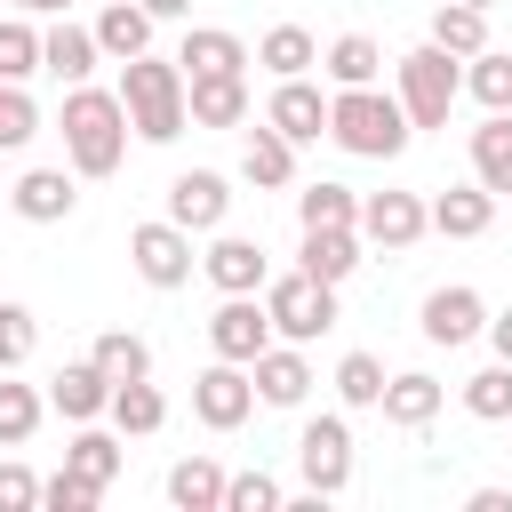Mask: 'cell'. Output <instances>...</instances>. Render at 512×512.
<instances>
[{"mask_svg":"<svg viewBox=\"0 0 512 512\" xmlns=\"http://www.w3.org/2000/svg\"><path fill=\"white\" fill-rule=\"evenodd\" d=\"M40 72V32L24 16H0V80H32Z\"/></svg>","mask_w":512,"mask_h":512,"instance_id":"ab89813d","label":"cell"},{"mask_svg":"<svg viewBox=\"0 0 512 512\" xmlns=\"http://www.w3.org/2000/svg\"><path fill=\"white\" fill-rule=\"evenodd\" d=\"M264 128H280L288 144H312V136H328V96H320V88L296 72V80H280V88H272Z\"/></svg>","mask_w":512,"mask_h":512,"instance_id":"9a60e30c","label":"cell"},{"mask_svg":"<svg viewBox=\"0 0 512 512\" xmlns=\"http://www.w3.org/2000/svg\"><path fill=\"white\" fill-rule=\"evenodd\" d=\"M264 312H272L280 344H312V336L336 328V288L312 280V272H280V280H264Z\"/></svg>","mask_w":512,"mask_h":512,"instance_id":"5b68a950","label":"cell"},{"mask_svg":"<svg viewBox=\"0 0 512 512\" xmlns=\"http://www.w3.org/2000/svg\"><path fill=\"white\" fill-rule=\"evenodd\" d=\"M192 416H200L208 432H240V424L256 416V376H248L240 360L200 368V376H192Z\"/></svg>","mask_w":512,"mask_h":512,"instance_id":"52a82bcc","label":"cell"},{"mask_svg":"<svg viewBox=\"0 0 512 512\" xmlns=\"http://www.w3.org/2000/svg\"><path fill=\"white\" fill-rule=\"evenodd\" d=\"M424 216H432V232H448V240H480V232L496 224V192H488V184H448Z\"/></svg>","mask_w":512,"mask_h":512,"instance_id":"d6986e66","label":"cell"},{"mask_svg":"<svg viewBox=\"0 0 512 512\" xmlns=\"http://www.w3.org/2000/svg\"><path fill=\"white\" fill-rule=\"evenodd\" d=\"M184 120L192 128H240L248 120V72H200V80H184Z\"/></svg>","mask_w":512,"mask_h":512,"instance_id":"4fadbf2b","label":"cell"},{"mask_svg":"<svg viewBox=\"0 0 512 512\" xmlns=\"http://www.w3.org/2000/svg\"><path fill=\"white\" fill-rule=\"evenodd\" d=\"M424 232H432V216H424L416 192H360V240H376V248H416Z\"/></svg>","mask_w":512,"mask_h":512,"instance_id":"30bf717a","label":"cell"},{"mask_svg":"<svg viewBox=\"0 0 512 512\" xmlns=\"http://www.w3.org/2000/svg\"><path fill=\"white\" fill-rule=\"evenodd\" d=\"M64 160H72V176H112L120 160H128V104H120V88H72L64 96Z\"/></svg>","mask_w":512,"mask_h":512,"instance_id":"6da1fadb","label":"cell"},{"mask_svg":"<svg viewBox=\"0 0 512 512\" xmlns=\"http://www.w3.org/2000/svg\"><path fill=\"white\" fill-rule=\"evenodd\" d=\"M296 224H304V232H328V224H352V232H360V192L320 176V184L296 192Z\"/></svg>","mask_w":512,"mask_h":512,"instance_id":"f1b7e54d","label":"cell"},{"mask_svg":"<svg viewBox=\"0 0 512 512\" xmlns=\"http://www.w3.org/2000/svg\"><path fill=\"white\" fill-rule=\"evenodd\" d=\"M464 96H480L488 112H512V56H504V48L464 56Z\"/></svg>","mask_w":512,"mask_h":512,"instance_id":"d590c367","label":"cell"},{"mask_svg":"<svg viewBox=\"0 0 512 512\" xmlns=\"http://www.w3.org/2000/svg\"><path fill=\"white\" fill-rule=\"evenodd\" d=\"M40 136V104L24 96V80H0V152H24Z\"/></svg>","mask_w":512,"mask_h":512,"instance_id":"f35d334b","label":"cell"},{"mask_svg":"<svg viewBox=\"0 0 512 512\" xmlns=\"http://www.w3.org/2000/svg\"><path fill=\"white\" fill-rule=\"evenodd\" d=\"M16 16H72V0H8Z\"/></svg>","mask_w":512,"mask_h":512,"instance_id":"7dc6e473","label":"cell"},{"mask_svg":"<svg viewBox=\"0 0 512 512\" xmlns=\"http://www.w3.org/2000/svg\"><path fill=\"white\" fill-rule=\"evenodd\" d=\"M464 408H472L480 424H504V416H512V360H488L480 376H464Z\"/></svg>","mask_w":512,"mask_h":512,"instance_id":"8d00e7d4","label":"cell"},{"mask_svg":"<svg viewBox=\"0 0 512 512\" xmlns=\"http://www.w3.org/2000/svg\"><path fill=\"white\" fill-rule=\"evenodd\" d=\"M168 504H176V512H224V464H216V456L168 464Z\"/></svg>","mask_w":512,"mask_h":512,"instance_id":"484cf974","label":"cell"},{"mask_svg":"<svg viewBox=\"0 0 512 512\" xmlns=\"http://www.w3.org/2000/svg\"><path fill=\"white\" fill-rule=\"evenodd\" d=\"M464 8H496V0H464Z\"/></svg>","mask_w":512,"mask_h":512,"instance_id":"681fc988","label":"cell"},{"mask_svg":"<svg viewBox=\"0 0 512 512\" xmlns=\"http://www.w3.org/2000/svg\"><path fill=\"white\" fill-rule=\"evenodd\" d=\"M256 64H264L272 80H296V72H312V64H320V40H312L304 24H272V32L256 40Z\"/></svg>","mask_w":512,"mask_h":512,"instance_id":"83f0119b","label":"cell"},{"mask_svg":"<svg viewBox=\"0 0 512 512\" xmlns=\"http://www.w3.org/2000/svg\"><path fill=\"white\" fill-rule=\"evenodd\" d=\"M88 32H96V56H112V64H128V56L152 48V16H144V0H112Z\"/></svg>","mask_w":512,"mask_h":512,"instance_id":"7402d4cb","label":"cell"},{"mask_svg":"<svg viewBox=\"0 0 512 512\" xmlns=\"http://www.w3.org/2000/svg\"><path fill=\"white\" fill-rule=\"evenodd\" d=\"M280 480L272 472H224V512H280Z\"/></svg>","mask_w":512,"mask_h":512,"instance_id":"60d3db41","label":"cell"},{"mask_svg":"<svg viewBox=\"0 0 512 512\" xmlns=\"http://www.w3.org/2000/svg\"><path fill=\"white\" fill-rule=\"evenodd\" d=\"M432 48H448V56H480V48H488V8L448 0V8L432 16Z\"/></svg>","mask_w":512,"mask_h":512,"instance_id":"e575fe53","label":"cell"},{"mask_svg":"<svg viewBox=\"0 0 512 512\" xmlns=\"http://www.w3.org/2000/svg\"><path fill=\"white\" fill-rule=\"evenodd\" d=\"M40 504V480L24 464H0V512H32Z\"/></svg>","mask_w":512,"mask_h":512,"instance_id":"ee69618b","label":"cell"},{"mask_svg":"<svg viewBox=\"0 0 512 512\" xmlns=\"http://www.w3.org/2000/svg\"><path fill=\"white\" fill-rule=\"evenodd\" d=\"M240 176H248L256 192L296 184V144H288L280 128H248V144H240Z\"/></svg>","mask_w":512,"mask_h":512,"instance_id":"cb8c5ba5","label":"cell"},{"mask_svg":"<svg viewBox=\"0 0 512 512\" xmlns=\"http://www.w3.org/2000/svg\"><path fill=\"white\" fill-rule=\"evenodd\" d=\"M96 496H104V488H88L80 472H56V480H40V504H48V512H96Z\"/></svg>","mask_w":512,"mask_h":512,"instance_id":"7bdbcfd3","label":"cell"},{"mask_svg":"<svg viewBox=\"0 0 512 512\" xmlns=\"http://www.w3.org/2000/svg\"><path fill=\"white\" fill-rule=\"evenodd\" d=\"M200 272H208L224 296H256V288L272 280V256H264L248 232H216V248L200 256Z\"/></svg>","mask_w":512,"mask_h":512,"instance_id":"5bb4252c","label":"cell"},{"mask_svg":"<svg viewBox=\"0 0 512 512\" xmlns=\"http://www.w3.org/2000/svg\"><path fill=\"white\" fill-rule=\"evenodd\" d=\"M88 360H96L112 384H128V376H152V344H144L136 328H104V336L88 344Z\"/></svg>","mask_w":512,"mask_h":512,"instance_id":"836d02e7","label":"cell"},{"mask_svg":"<svg viewBox=\"0 0 512 512\" xmlns=\"http://www.w3.org/2000/svg\"><path fill=\"white\" fill-rule=\"evenodd\" d=\"M224 216H232V184H224L216 168H184V176L168 184V224H184V232H224Z\"/></svg>","mask_w":512,"mask_h":512,"instance_id":"9c48e42d","label":"cell"},{"mask_svg":"<svg viewBox=\"0 0 512 512\" xmlns=\"http://www.w3.org/2000/svg\"><path fill=\"white\" fill-rule=\"evenodd\" d=\"M64 472H80L88 488H112V480H120V440L96 432V424H80V432L64 440Z\"/></svg>","mask_w":512,"mask_h":512,"instance_id":"4dcf8cb0","label":"cell"},{"mask_svg":"<svg viewBox=\"0 0 512 512\" xmlns=\"http://www.w3.org/2000/svg\"><path fill=\"white\" fill-rule=\"evenodd\" d=\"M472 512H512V488H472Z\"/></svg>","mask_w":512,"mask_h":512,"instance_id":"bcb514c9","label":"cell"},{"mask_svg":"<svg viewBox=\"0 0 512 512\" xmlns=\"http://www.w3.org/2000/svg\"><path fill=\"white\" fill-rule=\"evenodd\" d=\"M488 328V304H480V288H464V280H448V288H432L424 296V344H472Z\"/></svg>","mask_w":512,"mask_h":512,"instance_id":"7c38bea8","label":"cell"},{"mask_svg":"<svg viewBox=\"0 0 512 512\" xmlns=\"http://www.w3.org/2000/svg\"><path fill=\"white\" fill-rule=\"evenodd\" d=\"M40 72H56V80H88L96 72V32L88 24H72V16H56L48 32H40Z\"/></svg>","mask_w":512,"mask_h":512,"instance_id":"44dd1931","label":"cell"},{"mask_svg":"<svg viewBox=\"0 0 512 512\" xmlns=\"http://www.w3.org/2000/svg\"><path fill=\"white\" fill-rule=\"evenodd\" d=\"M320 72H328L336 88H368V80L384 72V48H376L368 32H344V40H328V56H320Z\"/></svg>","mask_w":512,"mask_h":512,"instance_id":"1f68e13d","label":"cell"},{"mask_svg":"<svg viewBox=\"0 0 512 512\" xmlns=\"http://www.w3.org/2000/svg\"><path fill=\"white\" fill-rule=\"evenodd\" d=\"M40 416H48V400L32 384H16V368H0V448H24L40 432Z\"/></svg>","mask_w":512,"mask_h":512,"instance_id":"d6a6232c","label":"cell"},{"mask_svg":"<svg viewBox=\"0 0 512 512\" xmlns=\"http://www.w3.org/2000/svg\"><path fill=\"white\" fill-rule=\"evenodd\" d=\"M144 16H152V24H168V16H192V0H144Z\"/></svg>","mask_w":512,"mask_h":512,"instance_id":"c3c4849f","label":"cell"},{"mask_svg":"<svg viewBox=\"0 0 512 512\" xmlns=\"http://www.w3.org/2000/svg\"><path fill=\"white\" fill-rule=\"evenodd\" d=\"M48 408H56V416H72V424H96V416L112 408V376H104L96 360H72V368H56V376H48Z\"/></svg>","mask_w":512,"mask_h":512,"instance_id":"e0dca14e","label":"cell"},{"mask_svg":"<svg viewBox=\"0 0 512 512\" xmlns=\"http://www.w3.org/2000/svg\"><path fill=\"white\" fill-rule=\"evenodd\" d=\"M208 344H216V360H256L264 344H272V312L256 304V296H224L216 312H208Z\"/></svg>","mask_w":512,"mask_h":512,"instance_id":"8fae6325","label":"cell"},{"mask_svg":"<svg viewBox=\"0 0 512 512\" xmlns=\"http://www.w3.org/2000/svg\"><path fill=\"white\" fill-rule=\"evenodd\" d=\"M352 264H360V232H352V224L304 232V256H296V272H312V280H328V288H336V280H344Z\"/></svg>","mask_w":512,"mask_h":512,"instance_id":"4316f807","label":"cell"},{"mask_svg":"<svg viewBox=\"0 0 512 512\" xmlns=\"http://www.w3.org/2000/svg\"><path fill=\"white\" fill-rule=\"evenodd\" d=\"M400 112H408V128H448V112H456V96H464V56H448V48H408L400 64Z\"/></svg>","mask_w":512,"mask_h":512,"instance_id":"277c9868","label":"cell"},{"mask_svg":"<svg viewBox=\"0 0 512 512\" xmlns=\"http://www.w3.org/2000/svg\"><path fill=\"white\" fill-rule=\"evenodd\" d=\"M440 400H448V384L440 376H424V368H408V376H384V416L400 424V432H424L432 416H440Z\"/></svg>","mask_w":512,"mask_h":512,"instance_id":"ffe728a7","label":"cell"},{"mask_svg":"<svg viewBox=\"0 0 512 512\" xmlns=\"http://www.w3.org/2000/svg\"><path fill=\"white\" fill-rule=\"evenodd\" d=\"M296 472L312 496H344L352 488V424L344 416H312L296 432Z\"/></svg>","mask_w":512,"mask_h":512,"instance_id":"8992f818","label":"cell"},{"mask_svg":"<svg viewBox=\"0 0 512 512\" xmlns=\"http://www.w3.org/2000/svg\"><path fill=\"white\" fill-rule=\"evenodd\" d=\"M480 336L496 344V360H512V304H504V312H488V328H480Z\"/></svg>","mask_w":512,"mask_h":512,"instance_id":"f6af8a7d","label":"cell"},{"mask_svg":"<svg viewBox=\"0 0 512 512\" xmlns=\"http://www.w3.org/2000/svg\"><path fill=\"white\" fill-rule=\"evenodd\" d=\"M0 8H8V0H0Z\"/></svg>","mask_w":512,"mask_h":512,"instance_id":"f907efd6","label":"cell"},{"mask_svg":"<svg viewBox=\"0 0 512 512\" xmlns=\"http://www.w3.org/2000/svg\"><path fill=\"white\" fill-rule=\"evenodd\" d=\"M328 136H336L352 160H400L416 128H408L400 96H384V88L368 80V88H336V96H328Z\"/></svg>","mask_w":512,"mask_h":512,"instance_id":"7a4b0ae2","label":"cell"},{"mask_svg":"<svg viewBox=\"0 0 512 512\" xmlns=\"http://www.w3.org/2000/svg\"><path fill=\"white\" fill-rule=\"evenodd\" d=\"M32 344H40V320H32L24 304H0V368H24Z\"/></svg>","mask_w":512,"mask_h":512,"instance_id":"b9f144b4","label":"cell"},{"mask_svg":"<svg viewBox=\"0 0 512 512\" xmlns=\"http://www.w3.org/2000/svg\"><path fill=\"white\" fill-rule=\"evenodd\" d=\"M128 256H136V272H144V288H184L192 280V232L184 224H136L128 232Z\"/></svg>","mask_w":512,"mask_h":512,"instance_id":"ba28073f","label":"cell"},{"mask_svg":"<svg viewBox=\"0 0 512 512\" xmlns=\"http://www.w3.org/2000/svg\"><path fill=\"white\" fill-rule=\"evenodd\" d=\"M472 184H488L496 200L512 192V112H488L472 128Z\"/></svg>","mask_w":512,"mask_h":512,"instance_id":"d4e9b609","label":"cell"},{"mask_svg":"<svg viewBox=\"0 0 512 512\" xmlns=\"http://www.w3.org/2000/svg\"><path fill=\"white\" fill-rule=\"evenodd\" d=\"M336 400L344 408H376L384 400V360L376 352H344L336 360Z\"/></svg>","mask_w":512,"mask_h":512,"instance_id":"74e56055","label":"cell"},{"mask_svg":"<svg viewBox=\"0 0 512 512\" xmlns=\"http://www.w3.org/2000/svg\"><path fill=\"white\" fill-rule=\"evenodd\" d=\"M112 432H160L168 424V400H160V384L152 376H128V384H112Z\"/></svg>","mask_w":512,"mask_h":512,"instance_id":"f546056e","label":"cell"},{"mask_svg":"<svg viewBox=\"0 0 512 512\" xmlns=\"http://www.w3.org/2000/svg\"><path fill=\"white\" fill-rule=\"evenodd\" d=\"M120 104H128V128L144 144H176L184 136V64L176 56H128L120 64Z\"/></svg>","mask_w":512,"mask_h":512,"instance_id":"3957f363","label":"cell"},{"mask_svg":"<svg viewBox=\"0 0 512 512\" xmlns=\"http://www.w3.org/2000/svg\"><path fill=\"white\" fill-rule=\"evenodd\" d=\"M248 376H256V400H264V408H296V400L312 392V360H304V344H264V352L248 360Z\"/></svg>","mask_w":512,"mask_h":512,"instance_id":"2e32d148","label":"cell"},{"mask_svg":"<svg viewBox=\"0 0 512 512\" xmlns=\"http://www.w3.org/2000/svg\"><path fill=\"white\" fill-rule=\"evenodd\" d=\"M176 64H184V80H200V72H248V40L224 32V24H200V32H184Z\"/></svg>","mask_w":512,"mask_h":512,"instance_id":"603a6c76","label":"cell"},{"mask_svg":"<svg viewBox=\"0 0 512 512\" xmlns=\"http://www.w3.org/2000/svg\"><path fill=\"white\" fill-rule=\"evenodd\" d=\"M8 208H16L24 224H64V216L80 208V192H72V176H64V168H24V176H16V192H8Z\"/></svg>","mask_w":512,"mask_h":512,"instance_id":"ac0fdd59","label":"cell"}]
</instances>
